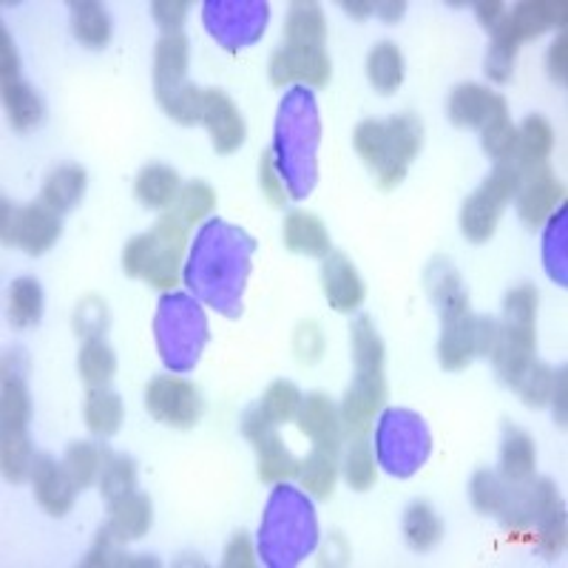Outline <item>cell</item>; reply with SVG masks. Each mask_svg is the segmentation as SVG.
Instances as JSON below:
<instances>
[{
    "label": "cell",
    "mask_w": 568,
    "mask_h": 568,
    "mask_svg": "<svg viewBox=\"0 0 568 568\" xmlns=\"http://www.w3.org/2000/svg\"><path fill=\"white\" fill-rule=\"evenodd\" d=\"M562 182L551 174V169H537L524 174V185L517 191V213L526 227H542L549 222L557 205H562Z\"/></svg>",
    "instance_id": "ffe728a7"
},
{
    "label": "cell",
    "mask_w": 568,
    "mask_h": 568,
    "mask_svg": "<svg viewBox=\"0 0 568 568\" xmlns=\"http://www.w3.org/2000/svg\"><path fill=\"white\" fill-rule=\"evenodd\" d=\"M404 12H407V3L404 0H389V3H375V18L387 20V23H398L400 18H404Z\"/></svg>",
    "instance_id": "be15d7a7"
},
{
    "label": "cell",
    "mask_w": 568,
    "mask_h": 568,
    "mask_svg": "<svg viewBox=\"0 0 568 568\" xmlns=\"http://www.w3.org/2000/svg\"><path fill=\"white\" fill-rule=\"evenodd\" d=\"M284 247L302 256L324 258L329 253V231L316 213L291 211L284 216Z\"/></svg>",
    "instance_id": "f546056e"
},
{
    "label": "cell",
    "mask_w": 568,
    "mask_h": 568,
    "mask_svg": "<svg viewBox=\"0 0 568 568\" xmlns=\"http://www.w3.org/2000/svg\"><path fill=\"white\" fill-rule=\"evenodd\" d=\"M333 65L324 49H298V45H282L271 60L273 85L304 83V89H322L329 83Z\"/></svg>",
    "instance_id": "d6986e66"
},
{
    "label": "cell",
    "mask_w": 568,
    "mask_h": 568,
    "mask_svg": "<svg viewBox=\"0 0 568 568\" xmlns=\"http://www.w3.org/2000/svg\"><path fill=\"white\" fill-rule=\"evenodd\" d=\"M60 216L49 207L27 205L18 207L12 202H3V220H0V236L7 247H20L29 256H43L52 251L54 242L60 240Z\"/></svg>",
    "instance_id": "4fadbf2b"
},
{
    "label": "cell",
    "mask_w": 568,
    "mask_h": 568,
    "mask_svg": "<svg viewBox=\"0 0 568 568\" xmlns=\"http://www.w3.org/2000/svg\"><path fill=\"white\" fill-rule=\"evenodd\" d=\"M344 7V12L349 14V18H355V20H362V18H369V14H375V3H358V0H344L342 3Z\"/></svg>",
    "instance_id": "e7e4bbea"
},
{
    "label": "cell",
    "mask_w": 568,
    "mask_h": 568,
    "mask_svg": "<svg viewBox=\"0 0 568 568\" xmlns=\"http://www.w3.org/2000/svg\"><path fill=\"white\" fill-rule=\"evenodd\" d=\"M258 185H262V194L267 196L273 207H282L284 202L291 200L287 187H284L282 174L276 169V160H273V151H265L262 154V162H258Z\"/></svg>",
    "instance_id": "db71d44e"
},
{
    "label": "cell",
    "mask_w": 568,
    "mask_h": 568,
    "mask_svg": "<svg viewBox=\"0 0 568 568\" xmlns=\"http://www.w3.org/2000/svg\"><path fill=\"white\" fill-rule=\"evenodd\" d=\"M387 400V378L384 373H355L347 395H344L342 407V426L344 435H367L373 429L375 413L384 407Z\"/></svg>",
    "instance_id": "e0dca14e"
},
{
    "label": "cell",
    "mask_w": 568,
    "mask_h": 568,
    "mask_svg": "<svg viewBox=\"0 0 568 568\" xmlns=\"http://www.w3.org/2000/svg\"><path fill=\"white\" fill-rule=\"evenodd\" d=\"M338 453H342V446L313 444V453L298 464V484H302V489L307 495L316 497V500H327L336 491L338 469H342Z\"/></svg>",
    "instance_id": "83f0119b"
},
{
    "label": "cell",
    "mask_w": 568,
    "mask_h": 568,
    "mask_svg": "<svg viewBox=\"0 0 568 568\" xmlns=\"http://www.w3.org/2000/svg\"><path fill=\"white\" fill-rule=\"evenodd\" d=\"M154 336L162 364L171 373H191L207 344V318L185 293H165L154 316Z\"/></svg>",
    "instance_id": "52a82bcc"
},
{
    "label": "cell",
    "mask_w": 568,
    "mask_h": 568,
    "mask_svg": "<svg viewBox=\"0 0 568 568\" xmlns=\"http://www.w3.org/2000/svg\"><path fill=\"white\" fill-rule=\"evenodd\" d=\"M549 404H555V420L566 426V369L555 373V387H551Z\"/></svg>",
    "instance_id": "94428289"
},
{
    "label": "cell",
    "mask_w": 568,
    "mask_h": 568,
    "mask_svg": "<svg viewBox=\"0 0 568 568\" xmlns=\"http://www.w3.org/2000/svg\"><path fill=\"white\" fill-rule=\"evenodd\" d=\"M85 182H89V176H85L83 165H60L40 187V205L63 216L71 207L80 205L85 194Z\"/></svg>",
    "instance_id": "1f68e13d"
},
{
    "label": "cell",
    "mask_w": 568,
    "mask_h": 568,
    "mask_svg": "<svg viewBox=\"0 0 568 568\" xmlns=\"http://www.w3.org/2000/svg\"><path fill=\"white\" fill-rule=\"evenodd\" d=\"M404 540L413 551H429L444 540V524L426 500H415L404 511Z\"/></svg>",
    "instance_id": "8d00e7d4"
},
{
    "label": "cell",
    "mask_w": 568,
    "mask_h": 568,
    "mask_svg": "<svg viewBox=\"0 0 568 568\" xmlns=\"http://www.w3.org/2000/svg\"><path fill=\"white\" fill-rule=\"evenodd\" d=\"M551 149H555V131L549 120L540 114L526 116V123L517 129V151L515 165L520 174H531L537 169H546Z\"/></svg>",
    "instance_id": "f1b7e54d"
},
{
    "label": "cell",
    "mask_w": 568,
    "mask_h": 568,
    "mask_svg": "<svg viewBox=\"0 0 568 568\" xmlns=\"http://www.w3.org/2000/svg\"><path fill=\"white\" fill-rule=\"evenodd\" d=\"M105 324H109V311H105V302L89 296L78 307V318H74V329L78 336L83 338H103Z\"/></svg>",
    "instance_id": "f5cc1de1"
},
{
    "label": "cell",
    "mask_w": 568,
    "mask_h": 568,
    "mask_svg": "<svg viewBox=\"0 0 568 568\" xmlns=\"http://www.w3.org/2000/svg\"><path fill=\"white\" fill-rule=\"evenodd\" d=\"M342 471L349 489L355 491L373 489L375 478H378V466H375L373 444H369L367 435H353V438L347 440V453H344Z\"/></svg>",
    "instance_id": "60d3db41"
},
{
    "label": "cell",
    "mask_w": 568,
    "mask_h": 568,
    "mask_svg": "<svg viewBox=\"0 0 568 568\" xmlns=\"http://www.w3.org/2000/svg\"><path fill=\"white\" fill-rule=\"evenodd\" d=\"M151 524H154V506H151L149 495L131 491V495L120 497L114 504H109V526L105 535L114 542H131L149 535Z\"/></svg>",
    "instance_id": "d4e9b609"
},
{
    "label": "cell",
    "mask_w": 568,
    "mask_h": 568,
    "mask_svg": "<svg viewBox=\"0 0 568 568\" xmlns=\"http://www.w3.org/2000/svg\"><path fill=\"white\" fill-rule=\"evenodd\" d=\"M551 387H555V369L546 367L542 362H531L529 369H526L520 378H517V384L511 389H517V395L524 398L526 407H546L551 398Z\"/></svg>",
    "instance_id": "f907efd6"
},
{
    "label": "cell",
    "mask_w": 568,
    "mask_h": 568,
    "mask_svg": "<svg viewBox=\"0 0 568 568\" xmlns=\"http://www.w3.org/2000/svg\"><path fill=\"white\" fill-rule=\"evenodd\" d=\"M80 378L89 389H103L109 387L111 378L116 373V355L103 338H85L83 349L78 358Z\"/></svg>",
    "instance_id": "ab89813d"
},
{
    "label": "cell",
    "mask_w": 568,
    "mask_h": 568,
    "mask_svg": "<svg viewBox=\"0 0 568 568\" xmlns=\"http://www.w3.org/2000/svg\"><path fill=\"white\" fill-rule=\"evenodd\" d=\"M182 180L171 165H145L134 182V194L149 211H169L176 205Z\"/></svg>",
    "instance_id": "d6a6232c"
},
{
    "label": "cell",
    "mask_w": 568,
    "mask_h": 568,
    "mask_svg": "<svg viewBox=\"0 0 568 568\" xmlns=\"http://www.w3.org/2000/svg\"><path fill=\"white\" fill-rule=\"evenodd\" d=\"M480 140H484V151L495 162H515L517 151V125L511 123L509 111L495 116L491 123L480 129Z\"/></svg>",
    "instance_id": "681fc988"
},
{
    "label": "cell",
    "mask_w": 568,
    "mask_h": 568,
    "mask_svg": "<svg viewBox=\"0 0 568 568\" xmlns=\"http://www.w3.org/2000/svg\"><path fill=\"white\" fill-rule=\"evenodd\" d=\"M535 526H537V546H540L542 557H549V560L560 557L562 549H566V506H560V509L540 517Z\"/></svg>",
    "instance_id": "816d5d0a"
},
{
    "label": "cell",
    "mask_w": 568,
    "mask_h": 568,
    "mask_svg": "<svg viewBox=\"0 0 568 568\" xmlns=\"http://www.w3.org/2000/svg\"><path fill=\"white\" fill-rule=\"evenodd\" d=\"M3 398H0V464H3V478L9 484H23L32 478L34 453L29 446V404L27 375H23V358L20 349L7 355L3 362Z\"/></svg>",
    "instance_id": "5b68a950"
},
{
    "label": "cell",
    "mask_w": 568,
    "mask_h": 568,
    "mask_svg": "<svg viewBox=\"0 0 568 568\" xmlns=\"http://www.w3.org/2000/svg\"><path fill=\"white\" fill-rule=\"evenodd\" d=\"M367 78L378 94H395L404 83V54L395 43L384 40V43L373 45V52L367 58Z\"/></svg>",
    "instance_id": "74e56055"
},
{
    "label": "cell",
    "mask_w": 568,
    "mask_h": 568,
    "mask_svg": "<svg viewBox=\"0 0 568 568\" xmlns=\"http://www.w3.org/2000/svg\"><path fill=\"white\" fill-rule=\"evenodd\" d=\"M537 449L529 433L520 426H504V440H500V478L509 484H524L535 478Z\"/></svg>",
    "instance_id": "4dcf8cb0"
},
{
    "label": "cell",
    "mask_w": 568,
    "mask_h": 568,
    "mask_svg": "<svg viewBox=\"0 0 568 568\" xmlns=\"http://www.w3.org/2000/svg\"><path fill=\"white\" fill-rule=\"evenodd\" d=\"M202 20L216 43L227 52H240L245 45L256 43L267 27L265 0H207Z\"/></svg>",
    "instance_id": "8fae6325"
},
{
    "label": "cell",
    "mask_w": 568,
    "mask_h": 568,
    "mask_svg": "<svg viewBox=\"0 0 568 568\" xmlns=\"http://www.w3.org/2000/svg\"><path fill=\"white\" fill-rule=\"evenodd\" d=\"M3 105H7L9 125H12L14 131L38 129V125L43 123V100H40V94L27 83V80H20V83L3 89Z\"/></svg>",
    "instance_id": "f35d334b"
},
{
    "label": "cell",
    "mask_w": 568,
    "mask_h": 568,
    "mask_svg": "<svg viewBox=\"0 0 568 568\" xmlns=\"http://www.w3.org/2000/svg\"><path fill=\"white\" fill-rule=\"evenodd\" d=\"M242 435L253 444L258 458V480L262 484H282L298 475V460L293 458L291 449L282 444L276 426L262 415V409L253 404L242 415Z\"/></svg>",
    "instance_id": "2e32d148"
},
{
    "label": "cell",
    "mask_w": 568,
    "mask_h": 568,
    "mask_svg": "<svg viewBox=\"0 0 568 568\" xmlns=\"http://www.w3.org/2000/svg\"><path fill=\"white\" fill-rule=\"evenodd\" d=\"M449 120H453L458 129H484L486 123H491L495 116L506 114V100L500 94H495L491 89L478 83H464L449 94Z\"/></svg>",
    "instance_id": "603a6c76"
},
{
    "label": "cell",
    "mask_w": 568,
    "mask_h": 568,
    "mask_svg": "<svg viewBox=\"0 0 568 568\" xmlns=\"http://www.w3.org/2000/svg\"><path fill=\"white\" fill-rule=\"evenodd\" d=\"M213 207H216V194H213V187L202 180H191L182 185L180 196H176L174 213L185 222L187 227L202 222L205 216H211Z\"/></svg>",
    "instance_id": "7dc6e473"
},
{
    "label": "cell",
    "mask_w": 568,
    "mask_h": 568,
    "mask_svg": "<svg viewBox=\"0 0 568 568\" xmlns=\"http://www.w3.org/2000/svg\"><path fill=\"white\" fill-rule=\"evenodd\" d=\"M63 466L69 471V478L74 480L78 491L89 489L94 480H100V469H103V449L94 444L78 440L71 444L63 455Z\"/></svg>",
    "instance_id": "bcb514c9"
},
{
    "label": "cell",
    "mask_w": 568,
    "mask_h": 568,
    "mask_svg": "<svg viewBox=\"0 0 568 568\" xmlns=\"http://www.w3.org/2000/svg\"><path fill=\"white\" fill-rule=\"evenodd\" d=\"M151 245H154V236H151V233H140V236H134V240L125 245V251H123L125 276L142 278V273H145V265H149Z\"/></svg>",
    "instance_id": "9f6ffc18"
},
{
    "label": "cell",
    "mask_w": 568,
    "mask_h": 568,
    "mask_svg": "<svg viewBox=\"0 0 568 568\" xmlns=\"http://www.w3.org/2000/svg\"><path fill=\"white\" fill-rule=\"evenodd\" d=\"M202 123L216 154H233L245 142V116L222 89H202Z\"/></svg>",
    "instance_id": "ac0fdd59"
},
{
    "label": "cell",
    "mask_w": 568,
    "mask_h": 568,
    "mask_svg": "<svg viewBox=\"0 0 568 568\" xmlns=\"http://www.w3.org/2000/svg\"><path fill=\"white\" fill-rule=\"evenodd\" d=\"M497 338V318L464 313L458 318L444 322L438 342V362L449 373L469 367L478 355H489Z\"/></svg>",
    "instance_id": "7c38bea8"
},
{
    "label": "cell",
    "mask_w": 568,
    "mask_h": 568,
    "mask_svg": "<svg viewBox=\"0 0 568 568\" xmlns=\"http://www.w3.org/2000/svg\"><path fill=\"white\" fill-rule=\"evenodd\" d=\"M506 489H509V480H504L497 471L480 469L475 471V478H471L469 486V497L471 506L484 515H500L506 504Z\"/></svg>",
    "instance_id": "c3c4849f"
},
{
    "label": "cell",
    "mask_w": 568,
    "mask_h": 568,
    "mask_svg": "<svg viewBox=\"0 0 568 568\" xmlns=\"http://www.w3.org/2000/svg\"><path fill=\"white\" fill-rule=\"evenodd\" d=\"M43 316V287L38 278L20 276L9 287V322L12 327H32Z\"/></svg>",
    "instance_id": "b9f144b4"
},
{
    "label": "cell",
    "mask_w": 568,
    "mask_h": 568,
    "mask_svg": "<svg viewBox=\"0 0 568 568\" xmlns=\"http://www.w3.org/2000/svg\"><path fill=\"white\" fill-rule=\"evenodd\" d=\"M537 291L531 284H520L506 293L504 322H497V338L489 358L495 364L500 382L515 387L517 378L535 362L537 349Z\"/></svg>",
    "instance_id": "8992f818"
},
{
    "label": "cell",
    "mask_w": 568,
    "mask_h": 568,
    "mask_svg": "<svg viewBox=\"0 0 568 568\" xmlns=\"http://www.w3.org/2000/svg\"><path fill=\"white\" fill-rule=\"evenodd\" d=\"M318 140H322V123H318L313 91L296 85L284 94L276 116V140L271 149L284 187L293 200L311 196V191L316 187Z\"/></svg>",
    "instance_id": "7a4b0ae2"
},
{
    "label": "cell",
    "mask_w": 568,
    "mask_h": 568,
    "mask_svg": "<svg viewBox=\"0 0 568 568\" xmlns=\"http://www.w3.org/2000/svg\"><path fill=\"white\" fill-rule=\"evenodd\" d=\"M256 240L225 220H211L196 233L185 267V284L196 298L227 318L242 316V293L251 276Z\"/></svg>",
    "instance_id": "6da1fadb"
},
{
    "label": "cell",
    "mask_w": 568,
    "mask_h": 568,
    "mask_svg": "<svg viewBox=\"0 0 568 568\" xmlns=\"http://www.w3.org/2000/svg\"><path fill=\"white\" fill-rule=\"evenodd\" d=\"M355 154L367 162L384 191L400 185L409 162L424 149V125L418 116L398 114L389 120H364L353 134Z\"/></svg>",
    "instance_id": "277c9868"
},
{
    "label": "cell",
    "mask_w": 568,
    "mask_h": 568,
    "mask_svg": "<svg viewBox=\"0 0 568 568\" xmlns=\"http://www.w3.org/2000/svg\"><path fill=\"white\" fill-rule=\"evenodd\" d=\"M566 0L560 3H542V0H526L517 3L511 12L504 14V20L491 29V45L486 52V74L495 83H506L515 69L517 45L524 40L540 38L546 29L566 27Z\"/></svg>",
    "instance_id": "ba28073f"
},
{
    "label": "cell",
    "mask_w": 568,
    "mask_h": 568,
    "mask_svg": "<svg viewBox=\"0 0 568 568\" xmlns=\"http://www.w3.org/2000/svg\"><path fill=\"white\" fill-rule=\"evenodd\" d=\"M145 409L151 418L174 429H191L202 418V393L180 375H156L145 387Z\"/></svg>",
    "instance_id": "5bb4252c"
},
{
    "label": "cell",
    "mask_w": 568,
    "mask_h": 568,
    "mask_svg": "<svg viewBox=\"0 0 568 568\" xmlns=\"http://www.w3.org/2000/svg\"><path fill=\"white\" fill-rule=\"evenodd\" d=\"M375 453L393 478H413L433 453V435L413 409H387L375 429Z\"/></svg>",
    "instance_id": "30bf717a"
},
{
    "label": "cell",
    "mask_w": 568,
    "mask_h": 568,
    "mask_svg": "<svg viewBox=\"0 0 568 568\" xmlns=\"http://www.w3.org/2000/svg\"><path fill=\"white\" fill-rule=\"evenodd\" d=\"M302 398L304 395L298 393L296 384L284 382L282 378V382H273L271 387L265 389V395H262V400H258L256 407L262 409V415H265L273 426H282L296 420L298 407H302Z\"/></svg>",
    "instance_id": "f6af8a7d"
},
{
    "label": "cell",
    "mask_w": 568,
    "mask_h": 568,
    "mask_svg": "<svg viewBox=\"0 0 568 568\" xmlns=\"http://www.w3.org/2000/svg\"><path fill=\"white\" fill-rule=\"evenodd\" d=\"M551 225L546 231V245H542V258H546V271L557 284L566 287L568 282V211L560 205L557 216H549Z\"/></svg>",
    "instance_id": "ee69618b"
},
{
    "label": "cell",
    "mask_w": 568,
    "mask_h": 568,
    "mask_svg": "<svg viewBox=\"0 0 568 568\" xmlns=\"http://www.w3.org/2000/svg\"><path fill=\"white\" fill-rule=\"evenodd\" d=\"M154 91L162 111L180 125L202 123V89L187 83V38L162 34L154 49Z\"/></svg>",
    "instance_id": "9c48e42d"
},
{
    "label": "cell",
    "mask_w": 568,
    "mask_h": 568,
    "mask_svg": "<svg viewBox=\"0 0 568 568\" xmlns=\"http://www.w3.org/2000/svg\"><path fill=\"white\" fill-rule=\"evenodd\" d=\"M327 38V20L318 3L298 0L293 3L284 27V45H298V49H324Z\"/></svg>",
    "instance_id": "836d02e7"
},
{
    "label": "cell",
    "mask_w": 568,
    "mask_h": 568,
    "mask_svg": "<svg viewBox=\"0 0 568 568\" xmlns=\"http://www.w3.org/2000/svg\"><path fill=\"white\" fill-rule=\"evenodd\" d=\"M296 424L313 444L322 446H342L344 426H342V413L333 404V398L324 393H311L307 398H302V407H298Z\"/></svg>",
    "instance_id": "cb8c5ba5"
},
{
    "label": "cell",
    "mask_w": 568,
    "mask_h": 568,
    "mask_svg": "<svg viewBox=\"0 0 568 568\" xmlns=\"http://www.w3.org/2000/svg\"><path fill=\"white\" fill-rule=\"evenodd\" d=\"M123 398L116 393H111L109 387L103 389H89V398H85V426H89L91 435L98 438H111V435L120 433L123 426Z\"/></svg>",
    "instance_id": "d590c367"
},
{
    "label": "cell",
    "mask_w": 568,
    "mask_h": 568,
    "mask_svg": "<svg viewBox=\"0 0 568 568\" xmlns=\"http://www.w3.org/2000/svg\"><path fill=\"white\" fill-rule=\"evenodd\" d=\"M32 486L38 504L43 506L52 517L69 515L71 506H74V495H78V486L69 478L63 464L52 458V455H34L32 466Z\"/></svg>",
    "instance_id": "7402d4cb"
},
{
    "label": "cell",
    "mask_w": 568,
    "mask_h": 568,
    "mask_svg": "<svg viewBox=\"0 0 568 568\" xmlns=\"http://www.w3.org/2000/svg\"><path fill=\"white\" fill-rule=\"evenodd\" d=\"M191 3L187 0H154L151 3V14H154L156 27L165 34H182V23L187 18Z\"/></svg>",
    "instance_id": "11a10c76"
},
{
    "label": "cell",
    "mask_w": 568,
    "mask_h": 568,
    "mask_svg": "<svg viewBox=\"0 0 568 568\" xmlns=\"http://www.w3.org/2000/svg\"><path fill=\"white\" fill-rule=\"evenodd\" d=\"M318 546V520L311 495L278 486L267 500L265 517L258 526V551L273 568L298 566Z\"/></svg>",
    "instance_id": "3957f363"
},
{
    "label": "cell",
    "mask_w": 568,
    "mask_h": 568,
    "mask_svg": "<svg viewBox=\"0 0 568 568\" xmlns=\"http://www.w3.org/2000/svg\"><path fill=\"white\" fill-rule=\"evenodd\" d=\"M475 9H478V20L489 29V32L500 23V20H504L506 14V7L500 3V0H480V3H475Z\"/></svg>",
    "instance_id": "6125c7cd"
},
{
    "label": "cell",
    "mask_w": 568,
    "mask_h": 568,
    "mask_svg": "<svg viewBox=\"0 0 568 568\" xmlns=\"http://www.w3.org/2000/svg\"><path fill=\"white\" fill-rule=\"evenodd\" d=\"M506 205L509 202L500 200L497 194H491L489 187L480 185L460 207V231H464L466 240L475 242V245L489 242L495 236L497 222H500V213H504Z\"/></svg>",
    "instance_id": "4316f807"
},
{
    "label": "cell",
    "mask_w": 568,
    "mask_h": 568,
    "mask_svg": "<svg viewBox=\"0 0 568 568\" xmlns=\"http://www.w3.org/2000/svg\"><path fill=\"white\" fill-rule=\"evenodd\" d=\"M151 236H154V245H151L142 282H149L156 291H174L182 273V258H185L187 225L171 211L156 220V225L151 227Z\"/></svg>",
    "instance_id": "9a60e30c"
},
{
    "label": "cell",
    "mask_w": 568,
    "mask_h": 568,
    "mask_svg": "<svg viewBox=\"0 0 568 568\" xmlns=\"http://www.w3.org/2000/svg\"><path fill=\"white\" fill-rule=\"evenodd\" d=\"M566 49H568V38L566 34H557V40L551 43L549 49V74L551 80H557V83H566Z\"/></svg>",
    "instance_id": "91938a15"
},
{
    "label": "cell",
    "mask_w": 568,
    "mask_h": 568,
    "mask_svg": "<svg viewBox=\"0 0 568 568\" xmlns=\"http://www.w3.org/2000/svg\"><path fill=\"white\" fill-rule=\"evenodd\" d=\"M14 83H20L18 49H14L9 29H0V85L9 89Z\"/></svg>",
    "instance_id": "6f0895ef"
},
{
    "label": "cell",
    "mask_w": 568,
    "mask_h": 568,
    "mask_svg": "<svg viewBox=\"0 0 568 568\" xmlns=\"http://www.w3.org/2000/svg\"><path fill=\"white\" fill-rule=\"evenodd\" d=\"M69 9L74 38H78L85 49H105L111 40V18L109 12H105L103 3H94V0H74Z\"/></svg>",
    "instance_id": "e575fe53"
},
{
    "label": "cell",
    "mask_w": 568,
    "mask_h": 568,
    "mask_svg": "<svg viewBox=\"0 0 568 568\" xmlns=\"http://www.w3.org/2000/svg\"><path fill=\"white\" fill-rule=\"evenodd\" d=\"M100 491L109 504L136 491V466L129 455H116L103 449V469H100Z\"/></svg>",
    "instance_id": "7bdbcfd3"
},
{
    "label": "cell",
    "mask_w": 568,
    "mask_h": 568,
    "mask_svg": "<svg viewBox=\"0 0 568 568\" xmlns=\"http://www.w3.org/2000/svg\"><path fill=\"white\" fill-rule=\"evenodd\" d=\"M222 566L227 568H253L256 566V555H253V542L245 531H236L231 537V542L225 546V557H222Z\"/></svg>",
    "instance_id": "680465c9"
},
{
    "label": "cell",
    "mask_w": 568,
    "mask_h": 568,
    "mask_svg": "<svg viewBox=\"0 0 568 568\" xmlns=\"http://www.w3.org/2000/svg\"><path fill=\"white\" fill-rule=\"evenodd\" d=\"M424 278L426 291H429L440 313V322L469 313V296H466V287L460 282V273L449 265V258H435L433 265L426 267Z\"/></svg>",
    "instance_id": "484cf974"
},
{
    "label": "cell",
    "mask_w": 568,
    "mask_h": 568,
    "mask_svg": "<svg viewBox=\"0 0 568 568\" xmlns=\"http://www.w3.org/2000/svg\"><path fill=\"white\" fill-rule=\"evenodd\" d=\"M322 284L329 307L338 313H355L364 304V296H367L362 273L355 271V265L344 253L336 251H329L324 256Z\"/></svg>",
    "instance_id": "44dd1931"
}]
</instances>
